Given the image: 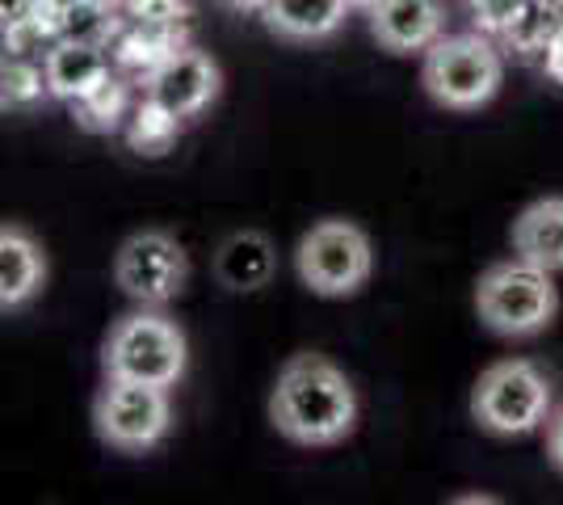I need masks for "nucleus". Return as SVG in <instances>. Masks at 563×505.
<instances>
[{
    "label": "nucleus",
    "mask_w": 563,
    "mask_h": 505,
    "mask_svg": "<svg viewBox=\"0 0 563 505\" xmlns=\"http://www.w3.org/2000/svg\"><path fill=\"white\" fill-rule=\"evenodd\" d=\"M269 421L295 447H336L357 426V392L324 354H295L269 392Z\"/></svg>",
    "instance_id": "1"
},
{
    "label": "nucleus",
    "mask_w": 563,
    "mask_h": 505,
    "mask_svg": "<svg viewBox=\"0 0 563 505\" xmlns=\"http://www.w3.org/2000/svg\"><path fill=\"white\" fill-rule=\"evenodd\" d=\"M505 59L488 34H442L424 51L421 85L442 110H479L500 94Z\"/></svg>",
    "instance_id": "2"
},
{
    "label": "nucleus",
    "mask_w": 563,
    "mask_h": 505,
    "mask_svg": "<svg viewBox=\"0 0 563 505\" xmlns=\"http://www.w3.org/2000/svg\"><path fill=\"white\" fill-rule=\"evenodd\" d=\"M189 345L177 320H168L156 308L122 316L106 345H101V366L110 380H140V384L177 387L186 375Z\"/></svg>",
    "instance_id": "3"
},
{
    "label": "nucleus",
    "mask_w": 563,
    "mask_h": 505,
    "mask_svg": "<svg viewBox=\"0 0 563 505\" xmlns=\"http://www.w3.org/2000/svg\"><path fill=\"white\" fill-rule=\"evenodd\" d=\"M475 312L500 337L542 333L560 312V290L551 283V270L514 257L496 262L475 283Z\"/></svg>",
    "instance_id": "4"
},
{
    "label": "nucleus",
    "mask_w": 563,
    "mask_h": 505,
    "mask_svg": "<svg viewBox=\"0 0 563 505\" xmlns=\"http://www.w3.org/2000/svg\"><path fill=\"white\" fill-rule=\"evenodd\" d=\"M295 270L311 295L350 299L375 274V244L353 219H320L299 237Z\"/></svg>",
    "instance_id": "5"
},
{
    "label": "nucleus",
    "mask_w": 563,
    "mask_h": 505,
    "mask_svg": "<svg viewBox=\"0 0 563 505\" xmlns=\"http://www.w3.org/2000/svg\"><path fill=\"white\" fill-rule=\"evenodd\" d=\"M471 417L479 430L517 438V433L539 430L551 417V380L530 359L493 362L475 387H471Z\"/></svg>",
    "instance_id": "6"
},
{
    "label": "nucleus",
    "mask_w": 563,
    "mask_h": 505,
    "mask_svg": "<svg viewBox=\"0 0 563 505\" xmlns=\"http://www.w3.org/2000/svg\"><path fill=\"white\" fill-rule=\"evenodd\" d=\"M97 438L118 455H147L165 442L173 426V400L168 387L140 384V380H110L97 392L93 405Z\"/></svg>",
    "instance_id": "7"
},
{
    "label": "nucleus",
    "mask_w": 563,
    "mask_h": 505,
    "mask_svg": "<svg viewBox=\"0 0 563 505\" xmlns=\"http://www.w3.org/2000/svg\"><path fill=\"white\" fill-rule=\"evenodd\" d=\"M189 283V257L177 237L161 228H143L118 244L114 287L140 308H165Z\"/></svg>",
    "instance_id": "8"
},
{
    "label": "nucleus",
    "mask_w": 563,
    "mask_h": 505,
    "mask_svg": "<svg viewBox=\"0 0 563 505\" xmlns=\"http://www.w3.org/2000/svg\"><path fill=\"white\" fill-rule=\"evenodd\" d=\"M219 85H223V73L211 55L198 47H181L143 80V94L168 106L177 119H194L219 97Z\"/></svg>",
    "instance_id": "9"
},
{
    "label": "nucleus",
    "mask_w": 563,
    "mask_h": 505,
    "mask_svg": "<svg viewBox=\"0 0 563 505\" xmlns=\"http://www.w3.org/2000/svg\"><path fill=\"white\" fill-rule=\"evenodd\" d=\"M366 13L375 43L391 55H424L446 34V0H378Z\"/></svg>",
    "instance_id": "10"
},
{
    "label": "nucleus",
    "mask_w": 563,
    "mask_h": 505,
    "mask_svg": "<svg viewBox=\"0 0 563 505\" xmlns=\"http://www.w3.org/2000/svg\"><path fill=\"white\" fill-rule=\"evenodd\" d=\"M274 274H278V249L257 228L232 232L228 241L214 249V278H219V287L232 290V295L265 290L274 283Z\"/></svg>",
    "instance_id": "11"
},
{
    "label": "nucleus",
    "mask_w": 563,
    "mask_h": 505,
    "mask_svg": "<svg viewBox=\"0 0 563 505\" xmlns=\"http://www.w3.org/2000/svg\"><path fill=\"white\" fill-rule=\"evenodd\" d=\"M47 283V253L25 228L4 223L0 228V308L13 312L25 308Z\"/></svg>",
    "instance_id": "12"
},
{
    "label": "nucleus",
    "mask_w": 563,
    "mask_h": 505,
    "mask_svg": "<svg viewBox=\"0 0 563 505\" xmlns=\"http://www.w3.org/2000/svg\"><path fill=\"white\" fill-rule=\"evenodd\" d=\"M110 47L101 43H80V39H59L55 47H47L43 55V68H47V89L59 101H76L89 89H97L106 76H110Z\"/></svg>",
    "instance_id": "13"
},
{
    "label": "nucleus",
    "mask_w": 563,
    "mask_h": 505,
    "mask_svg": "<svg viewBox=\"0 0 563 505\" xmlns=\"http://www.w3.org/2000/svg\"><path fill=\"white\" fill-rule=\"evenodd\" d=\"M350 9V0H269L261 18L269 25V34H278L286 43H324L345 25Z\"/></svg>",
    "instance_id": "14"
},
{
    "label": "nucleus",
    "mask_w": 563,
    "mask_h": 505,
    "mask_svg": "<svg viewBox=\"0 0 563 505\" xmlns=\"http://www.w3.org/2000/svg\"><path fill=\"white\" fill-rule=\"evenodd\" d=\"M514 253L551 274L563 270V198H539L514 219Z\"/></svg>",
    "instance_id": "15"
},
{
    "label": "nucleus",
    "mask_w": 563,
    "mask_h": 505,
    "mask_svg": "<svg viewBox=\"0 0 563 505\" xmlns=\"http://www.w3.org/2000/svg\"><path fill=\"white\" fill-rule=\"evenodd\" d=\"M181 47H189L186 25H177V30H161V25L126 22L122 30H118L114 43H110V59H114L122 73L147 80V76L156 73L165 59H173Z\"/></svg>",
    "instance_id": "16"
},
{
    "label": "nucleus",
    "mask_w": 563,
    "mask_h": 505,
    "mask_svg": "<svg viewBox=\"0 0 563 505\" xmlns=\"http://www.w3.org/2000/svg\"><path fill=\"white\" fill-rule=\"evenodd\" d=\"M131 85L122 80V76H106L97 89H89L85 97H76L71 101V119L80 131H89V135H114L126 127L131 119Z\"/></svg>",
    "instance_id": "17"
},
{
    "label": "nucleus",
    "mask_w": 563,
    "mask_h": 505,
    "mask_svg": "<svg viewBox=\"0 0 563 505\" xmlns=\"http://www.w3.org/2000/svg\"><path fill=\"white\" fill-rule=\"evenodd\" d=\"M181 122L186 119H177L168 106L143 94V101H135L131 119L122 127V135H126V147L135 156H165V152H173L177 135H181Z\"/></svg>",
    "instance_id": "18"
},
{
    "label": "nucleus",
    "mask_w": 563,
    "mask_h": 505,
    "mask_svg": "<svg viewBox=\"0 0 563 505\" xmlns=\"http://www.w3.org/2000/svg\"><path fill=\"white\" fill-rule=\"evenodd\" d=\"M47 94V68H38L25 55H4V68H0V101H4V110H34Z\"/></svg>",
    "instance_id": "19"
},
{
    "label": "nucleus",
    "mask_w": 563,
    "mask_h": 505,
    "mask_svg": "<svg viewBox=\"0 0 563 505\" xmlns=\"http://www.w3.org/2000/svg\"><path fill=\"white\" fill-rule=\"evenodd\" d=\"M551 30H555V18L530 0V9H526V13H521V18L500 34V47L514 51L517 59H534V55H542L547 43H551Z\"/></svg>",
    "instance_id": "20"
},
{
    "label": "nucleus",
    "mask_w": 563,
    "mask_h": 505,
    "mask_svg": "<svg viewBox=\"0 0 563 505\" xmlns=\"http://www.w3.org/2000/svg\"><path fill=\"white\" fill-rule=\"evenodd\" d=\"M463 4H467L471 25L479 34H488V39H500L530 9V0H463Z\"/></svg>",
    "instance_id": "21"
},
{
    "label": "nucleus",
    "mask_w": 563,
    "mask_h": 505,
    "mask_svg": "<svg viewBox=\"0 0 563 505\" xmlns=\"http://www.w3.org/2000/svg\"><path fill=\"white\" fill-rule=\"evenodd\" d=\"M126 22L135 25H161V30H177L189 18V0H126L122 4Z\"/></svg>",
    "instance_id": "22"
},
{
    "label": "nucleus",
    "mask_w": 563,
    "mask_h": 505,
    "mask_svg": "<svg viewBox=\"0 0 563 505\" xmlns=\"http://www.w3.org/2000/svg\"><path fill=\"white\" fill-rule=\"evenodd\" d=\"M542 73L551 76L555 85H563V22H555L551 43H547V51H542Z\"/></svg>",
    "instance_id": "23"
},
{
    "label": "nucleus",
    "mask_w": 563,
    "mask_h": 505,
    "mask_svg": "<svg viewBox=\"0 0 563 505\" xmlns=\"http://www.w3.org/2000/svg\"><path fill=\"white\" fill-rule=\"evenodd\" d=\"M547 459L555 463V472H563V405L547 417Z\"/></svg>",
    "instance_id": "24"
},
{
    "label": "nucleus",
    "mask_w": 563,
    "mask_h": 505,
    "mask_svg": "<svg viewBox=\"0 0 563 505\" xmlns=\"http://www.w3.org/2000/svg\"><path fill=\"white\" fill-rule=\"evenodd\" d=\"M43 0H0V22L4 25H18L22 18H30Z\"/></svg>",
    "instance_id": "25"
},
{
    "label": "nucleus",
    "mask_w": 563,
    "mask_h": 505,
    "mask_svg": "<svg viewBox=\"0 0 563 505\" xmlns=\"http://www.w3.org/2000/svg\"><path fill=\"white\" fill-rule=\"evenodd\" d=\"M235 13H265L269 9V0H228Z\"/></svg>",
    "instance_id": "26"
},
{
    "label": "nucleus",
    "mask_w": 563,
    "mask_h": 505,
    "mask_svg": "<svg viewBox=\"0 0 563 505\" xmlns=\"http://www.w3.org/2000/svg\"><path fill=\"white\" fill-rule=\"evenodd\" d=\"M534 4H539V9H547L555 22H563V0H534Z\"/></svg>",
    "instance_id": "27"
},
{
    "label": "nucleus",
    "mask_w": 563,
    "mask_h": 505,
    "mask_svg": "<svg viewBox=\"0 0 563 505\" xmlns=\"http://www.w3.org/2000/svg\"><path fill=\"white\" fill-rule=\"evenodd\" d=\"M350 4H353V9H375L378 0H350Z\"/></svg>",
    "instance_id": "28"
},
{
    "label": "nucleus",
    "mask_w": 563,
    "mask_h": 505,
    "mask_svg": "<svg viewBox=\"0 0 563 505\" xmlns=\"http://www.w3.org/2000/svg\"><path fill=\"white\" fill-rule=\"evenodd\" d=\"M93 4H106V9H122L126 0H93Z\"/></svg>",
    "instance_id": "29"
}]
</instances>
